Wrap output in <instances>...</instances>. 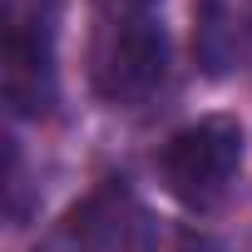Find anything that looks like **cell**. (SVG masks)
Returning <instances> with one entry per match:
<instances>
[{"label": "cell", "instance_id": "6da1fadb", "mask_svg": "<svg viewBox=\"0 0 252 252\" xmlns=\"http://www.w3.org/2000/svg\"><path fill=\"white\" fill-rule=\"evenodd\" d=\"M89 89L104 104H144L168 69V35L154 10H109L89 35Z\"/></svg>", "mask_w": 252, "mask_h": 252}, {"label": "cell", "instance_id": "7a4b0ae2", "mask_svg": "<svg viewBox=\"0 0 252 252\" xmlns=\"http://www.w3.org/2000/svg\"><path fill=\"white\" fill-rule=\"evenodd\" d=\"M242 149H247L242 124L232 114H203V119L183 124L178 134H168V144L158 154V178L183 208L208 213L232 193Z\"/></svg>", "mask_w": 252, "mask_h": 252}, {"label": "cell", "instance_id": "3957f363", "mask_svg": "<svg viewBox=\"0 0 252 252\" xmlns=\"http://www.w3.org/2000/svg\"><path fill=\"white\" fill-rule=\"evenodd\" d=\"M55 25H60V0H5V10H0L5 104L25 119H45L60 99V89H55Z\"/></svg>", "mask_w": 252, "mask_h": 252}, {"label": "cell", "instance_id": "277c9868", "mask_svg": "<svg viewBox=\"0 0 252 252\" xmlns=\"http://www.w3.org/2000/svg\"><path fill=\"white\" fill-rule=\"evenodd\" d=\"M134 222H139L134 193L124 188V178H104L94 193H84L45 227L35 252H109L114 242L134 232Z\"/></svg>", "mask_w": 252, "mask_h": 252}, {"label": "cell", "instance_id": "5b68a950", "mask_svg": "<svg viewBox=\"0 0 252 252\" xmlns=\"http://www.w3.org/2000/svg\"><path fill=\"white\" fill-rule=\"evenodd\" d=\"M193 55L213 79L252 69V0H198Z\"/></svg>", "mask_w": 252, "mask_h": 252}, {"label": "cell", "instance_id": "8992f818", "mask_svg": "<svg viewBox=\"0 0 252 252\" xmlns=\"http://www.w3.org/2000/svg\"><path fill=\"white\" fill-rule=\"evenodd\" d=\"M129 252H218V242L203 227H188L173 218H139L129 232Z\"/></svg>", "mask_w": 252, "mask_h": 252}, {"label": "cell", "instance_id": "52a82bcc", "mask_svg": "<svg viewBox=\"0 0 252 252\" xmlns=\"http://www.w3.org/2000/svg\"><path fill=\"white\" fill-rule=\"evenodd\" d=\"M99 5V15H109V10H154L158 0H94Z\"/></svg>", "mask_w": 252, "mask_h": 252}]
</instances>
